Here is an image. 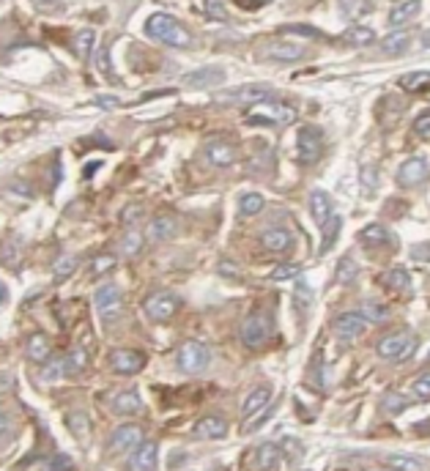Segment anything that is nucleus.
<instances>
[{
  "instance_id": "obj_1",
  "label": "nucleus",
  "mask_w": 430,
  "mask_h": 471,
  "mask_svg": "<svg viewBox=\"0 0 430 471\" xmlns=\"http://www.w3.org/2000/svg\"><path fill=\"white\" fill-rule=\"evenodd\" d=\"M146 33L168 47H190L192 44V33L181 22H176L170 14H151L146 19Z\"/></svg>"
},
{
  "instance_id": "obj_2",
  "label": "nucleus",
  "mask_w": 430,
  "mask_h": 471,
  "mask_svg": "<svg viewBox=\"0 0 430 471\" xmlns=\"http://www.w3.org/2000/svg\"><path fill=\"white\" fill-rule=\"evenodd\" d=\"M296 107L293 104H285V102H274V99H266V102H255L244 118L247 124H269V126H280V124H293L296 121Z\"/></svg>"
},
{
  "instance_id": "obj_3",
  "label": "nucleus",
  "mask_w": 430,
  "mask_h": 471,
  "mask_svg": "<svg viewBox=\"0 0 430 471\" xmlns=\"http://www.w3.org/2000/svg\"><path fill=\"white\" fill-rule=\"evenodd\" d=\"M417 345H420V337L414 334V332H406V329H400V332H392V334H384L381 340H378V345H376V351H378V356L381 359H387V362H406V359H411L414 354H417Z\"/></svg>"
},
{
  "instance_id": "obj_4",
  "label": "nucleus",
  "mask_w": 430,
  "mask_h": 471,
  "mask_svg": "<svg viewBox=\"0 0 430 471\" xmlns=\"http://www.w3.org/2000/svg\"><path fill=\"white\" fill-rule=\"evenodd\" d=\"M212 362V351L206 343L201 340H187L181 348H179V370L187 373V376H198L209 367Z\"/></svg>"
},
{
  "instance_id": "obj_5",
  "label": "nucleus",
  "mask_w": 430,
  "mask_h": 471,
  "mask_svg": "<svg viewBox=\"0 0 430 471\" xmlns=\"http://www.w3.org/2000/svg\"><path fill=\"white\" fill-rule=\"evenodd\" d=\"M93 304H96L99 318L107 321V323H115L121 318V312H124V296H121L118 285H113V282H104V285L96 288Z\"/></svg>"
},
{
  "instance_id": "obj_6",
  "label": "nucleus",
  "mask_w": 430,
  "mask_h": 471,
  "mask_svg": "<svg viewBox=\"0 0 430 471\" xmlns=\"http://www.w3.org/2000/svg\"><path fill=\"white\" fill-rule=\"evenodd\" d=\"M274 334V321L269 312H252L244 323H241V343L249 348H260L269 337Z\"/></svg>"
},
{
  "instance_id": "obj_7",
  "label": "nucleus",
  "mask_w": 430,
  "mask_h": 471,
  "mask_svg": "<svg viewBox=\"0 0 430 471\" xmlns=\"http://www.w3.org/2000/svg\"><path fill=\"white\" fill-rule=\"evenodd\" d=\"M321 154H324V132L318 126H304L299 132V151H296L299 162L313 165L321 159Z\"/></svg>"
},
{
  "instance_id": "obj_8",
  "label": "nucleus",
  "mask_w": 430,
  "mask_h": 471,
  "mask_svg": "<svg viewBox=\"0 0 430 471\" xmlns=\"http://www.w3.org/2000/svg\"><path fill=\"white\" fill-rule=\"evenodd\" d=\"M304 55H307V47L293 44V41H282V38L266 41L260 47V58H266V60H285V63H291V60H302Z\"/></svg>"
},
{
  "instance_id": "obj_9",
  "label": "nucleus",
  "mask_w": 430,
  "mask_h": 471,
  "mask_svg": "<svg viewBox=\"0 0 430 471\" xmlns=\"http://www.w3.org/2000/svg\"><path fill=\"white\" fill-rule=\"evenodd\" d=\"M143 310H146V315H148L151 321L165 323V321H170V318L176 315V310H179V299H176L173 293H151V296L146 299Z\"/></svg>"
},
{
  "instance_id": "obj_10",
  "label": "nucleus",
  "mask_w": 430,
  "mask_h": 471,
  "mask_svg": "<svg viewBox=\"0 0 430 471\" xmlns=\"http://www.w3.org/2000/svg\"><path fill=\"white\" fill-rule=\"evenodd\" d=\"M110 367L118 376H135L146 367V356L140 351H132V348H118L110 354Z\"/></svg>"
},
{
  "instance_id": "obj_11",
  "label": "nucleus",
  "mask_w": 430,
  "mask_h": 471,
  "mask_svg": "<svg viewBox=\"0 0 430 471\" xmlns=\"http://www.w3.org/2000/svg\"><path fill=\"white\" fill-rule=\"evenodd\" d=\"M425 179H428V159L425 157H411L398 170L400 187H420V184H425Z\"/></svg>"
},
{
  "instance_id": "obj_12",
  "label": "nucleus",
  "mask_w": 430,
  "mask_h": 471,
  "mask_svg": "<svg viewBox=\"0 0 430 471\" xmlns=\"http://www.w3.org/2000/svg\"><path fill=\"white\" fill-rule=\"evenodd\" d=\"M332 329H335V334H337L340 340H357V337L365 334L367 321H365L359 312H343V315L335 318Z\"/></svg>"
},
{
  "instance_id": "obj_13",
  "label": "nucleus",
  "mask_w": 430,
  "mask_h": 471,
  "mask_svg": "<svg viewBox=\"0 0 430 471\" xmlns=\"http://www.w3.org/2000/svg\"><path fill=\"white\" fill-rule=\"evenodd\" d=\"M203 159L212 165V168H230L236 162V148L227 143V140H209L203 146Z\"/></svg>"
},
{
  "instance_id": "obj_14",
  "label": "nucleus",
  "mask_w": 430,
  "mask_h": 471,
  "mask_svg": "<svg viewBox=\"0 0 430 471\" xmlns=\"http://www.w3.org/2000/svg\"><path fill=\"white\" fill-rule=\"evenodd\" d=\"M269 93H271L269 85L252 82V85H236V88L219 91L216 99H222V102H263V96H269Z\"/></svg>"
},
{
  "instance_id": "obj_15",
  "label": "nucleus",
  "mask_w": 430,
  "mask_h": 471,
  "mask_svg": "<svg viewBox=\"0 0 430 471\" xmlns=\"http://www.w3.org/2000/svg\"><path fill=\"white\" fill-rule=\"evenodd\" d=\"M143 444V430L137 425H121L115 428V433L110 436V450L113 452H126V450H137Z\"/></svg>"
},
{
  "instance_id": "obj_16",
  "label": "nucleus",
  "mask_w": 430,
  "mask_h": 471,
  "mask_svg": "<svg viewBox=\"0 0 430 471\" xmlns=\"http://www.w3.org/2000/svg\"><path fill=\"white\" fill-rule=\"evenodd\" d=\"M157 458H159V447L154 441H143L129 458V471H154Z\"/></svg>"
},
{
  "instance_id": "obj_17",
  "label": "nucleus",
  "mask_w": 430,
  "mask_h": 471,
  "mask_svg": "<svg viewBox=\"0 0 430 471\" xmlns=\"http://www.w3.org/2000/svg\"><path fill=\"white\" fill-rule=\"evenodd\" d=\"M192 433H195L198 439H203V441H216V439H225L227 425H225V420H219V417H203V420L195 422Z\"/></svg>"
},
{
  "instance_id": "obj_18",
  "label": "nucleus",
  "mask_w": 430,
  "mask_h": 471,
  "mask_svg": "<svg viewBox=\"0 0 430 471\" xmlns=\"http://www.w3.org/2000/svg\"><path fill=\"white\" fill-rule=\"evenodd\" d=\"M310 214H313V220L324 228V225L329 222V217H335L332 198H329L326 192H321V189H313V195H310Z\"/></svg>"
},
{
  "instance_id": "obj_19",
  "label": "nucleus",
  "mask_w": 430,
  "mask_h": 471,
  "mask_svg": "<svg viewBox=\"0 0 430 471\" xmlns=\"http://www.w3.org/2000/svg\"><path fill=\"white\" fill-rule=\"evenodd\" d=\"M222 77H225L222 69H216V66H203V69L187 74L184 85H187V88H212V85H219V82H222Z\"/></svg>"
},
{
  "instance_id": "obj_20",
  "label": "nucleus",
  "mask_w": 430,
  "mask_h": 471,
  "mask_svg": "<svg viewBox=\"0 0 430 471\" xmlns=\"http://www.w3.org/2000/svg\"><path fill=\"white\" fill-rule=\"evenodd\" d=\"M49 354H52V343L47 334H30L27 343H25V356L30 362H49Z\"/></svg>"
},
{
  "instance_id": "obj_21",
  "label": "nucleus",
  "mask_w": 430,
  "mask_h": 471,
  "mask_svg": "<svg viewBox=\"0 0 430 471\" xmlns=\"http://www.w3.org/2000/svg\"><path fill=\"white\" fill-rule=\"evenodd\" d=\"M269 403H271V387H258V389H252V392H249V398L244 400L241 414L249 420V417H255L258 411H263Z\"/></svg>"
},
{
  "instance_id": "obj_22",
  "label": "nucleus",
  "mask_w": 430,
  "mask_h": 471,
  "mask_svg": "<svg viewBox=\"0 0 430 471\" xmlns=\"http://www.w3.org/2000/svg\"><path fill=\"white\" fill-rule=\"evenodd\" d=\"M409 47H411V33H403V30L387 33L381 38V52L384 55H406Z\"/></svg>"
},
{
  "instance_id": "obj_23",
  "label": "nucleus",
  "mask_w": 430,
  "mask_h": 471,
  "mask_svg": "<svg viewBox=\"0 0 430 471\" xmlns=\"http://www.w3.org/2000/svg\"><path fill=\"white\" fill-rule=\"evenodd\" d=\"M110 406H113V411L121 414V417H132V414H140V411H143V403H140V398H137L132 389L118 392V395L113 398Z\"/></svg>"
},
{
  "instance_id": "obj_24",
  "label": "nucleus",
  "mask_w": 430,
  "mask_h": 471,
  "mask_svg": "<svg viewBox=\"0 0 430 471\" xmlns=\"http://www.w3.org/2000/svg\"><path fill=\"white\" fill-rule=\"evenodd\" d=\"M176 231H179V222L173 217H154L148 225V238L151 241H168L176 236Z\"/></svg>"
},
{
  "instance_id": "obj_25",
  "label": "nucleus",
  "mask_w": 430,
  "mask_h": 471,
  "mask_svg": "<svg viewBox=\"0 0 430 471\" xmlns=\"http://www.w3.org/2000/svg\"><path fill=\"white\" fill-rule=\"evenodd\" d=\"M260 241H263V246L269 252H285L291 246V231L288 228H269L266 233L260 236Z\"/></svg>"
},
{
  "instance_id": "obj_26",
  "label": "nucleus",
  "mask_w": 430,
  "mask_h": 471,
  "mask_svg": "<svg viewBox=\"0 0 430 471\" xmlns=\"http://www.w3.org/2000/svg\"><path fill=\"white\" fill-rule=\"evenodd\" d=\"M63 359V376L66 378H74V376H80L82 370H85V365H88V354L82 351V348H71L66 356H60Z\"/></svg>"
},
{
  "instance_id": "obj_27",
  "label": "nucleus",
  "mask_w": 430,
  "mask_h": 471,
  "mask_svg": "<svg viewBox=\"0 0 430 471\" xmlns=\"http://www.w3.org/2000/svg\"><path fill=\"white\" fill-rule=\"evenodd\" d=\"M22 257V238L19 236H8L0 241V263L3 266H16Z\"/></svg>"
},
{
  "instance_id": "obj_28",
  "label": "nucleus",
  "mask_w": 430,
  "mask_h": 471,
  "mask_svg": "<svg viewBox=\"0 0 430 471\" xmlns=\"http://www.w3.org/2000/svg\"><path fill=\"white\" fill-rule=\"evenodd\" d=\"M420 14V3L409 0V3H395L392 11H389V25L398 27V25H406L409 19H414Z\"/></svg>"
},
{
  "instance_id": "obj_29",
  "label": "nucleus",
  "mask_w": 430,
  "mask_h": 471,
  "mask_svg": "<svg viewBox=\"0 0 430 471\" xmlns=\"http://www.w3.org/2000/svg\"><path fill=\"white\" fill-rule=\"evenodd\" d=\"M384 463L392 471H428V463L420 458H409V455H384Z\"/></svg>"
},
{
  "instance_id": "obj_30",
  "label": "nucleus",
  "mask_w": 430,
  "mask_h": 471,
  "mask_svg": "<svg viewBox=\"0 0 430 471\" xmlns=\"http://www.w3.org/2000/svg\"><path fill=\"white\" fill-rule=\"evenodd\" d=\"M389 290H395V293H406L409 288H411V277L406 274V268H389L387 274H384V279H381Z\"/></svg>"
},
{
  "instance_id": "obj_31",
  "label": "nucleus",
  "mask_w": 430,
  "mask_h": 471,
  "mask_svg": "<svg viewBox=\"0 0 430 471\" xmlns=\"http://www.w3.org/2000/svg\"><path fill=\"white\" fill-rule=\"evenodd\" d=\"M359 238H362L367 246H384V244H392V233H389L384 225H367Z\"/></svg>"
},
{
  "instance_id": "obj_32",
  "label": "nucleus",
  "mask_w": 430,
  "mask_h": 471,
  "mask_svg": "<svg viewBox=\"0 0 430 471\" xmlns=\"http://www.w3.org/2000/svg\"><path fill=\"white\" fill-rule=\"evenodd\" d=\"M351 47H367V44H373V38H376V33H373V27H365V25H354V27H348L346 30V36H343Z\"/></svg>"
},
{
  "instance_id": "obj_33",
  "label": "nucleus",
  "mask_w": 430,
  "mask_h": 471,
  "mask_svg": "<svg viewBox=\"0 0 430 471\" xmlns=\"http://www.w3.org/2000/svg\"><path fill=\"white\" fill-rule=\"evenodd\" d=\"M263 206H266L263 195L249 192V195H241V200H238V214H241V217H255V214L263 211Z\"/></svg>"
},
{
  "instance_id": "obj_34",
  "label": "nucleus",
  "mask_w": 430,
  "mask_h": 471,
  "mask_svg": "<svg viewBox=\"0 0 430 471\" xmlns=\"http://www.w3.org/2000/svg\"><path fill=\"white\" fill-rule=\"evenodd\" d=\"M77 263H80V257H77V255H60V257L55 260V266H52V274H55V279L60 282V279L71 277V274L77 271Z\"/></svg>"
},
{
  "instance_id": "obj_35",
  "label": "nucleus",
  "mask_w": 430,
  "mask_h": 471,
  "mask_svg": "<svg viewBox=\"0 0 430 471\" xmlns=\"http://www.w3.org/2000/svg\"><path fill=\"white\" fill-rule=\"evenodd\" d=\"M357 271H359V266H357V260L354 257H340V263H337V268H335V274H337V282L340 285H351L354 279H357Z\"/></svg>"
},
{
  "instance_id": "obj_36",
  "label": "nucleus",
  "mask_w": 430,
  "mask_h": 471,
  "mask_svg": "<svg viewBox=\"0 0 430 471\" xmlns=\"http://www.w3.org/2000/svg\"><path fill=\"white\" fill-rule=\"evenodd\" d=\"M277 463H280V450L274 444L258 447V466H260V471H274Z\"/></svg>"
},
{
  "instance_id": "obj_37",
  "label": "nucleus",
  "mask_w": 430,
  "mask_h": 471,
  "mask_svg": "<svg viewBox=\"0 0 430 471\" xmlns=\"http://www.w3.org/2000/svg\"><path fill=\"white\" fill-rule=\"evenodd\" d=\"M140 249H143V233H140L137 228H129V231L124 233V238H121V255L132 257V255H137Z\"/></svg>"
},
{
  "instance_id": "obj_38",
  "label": "nucleus",
  "mask_w": 430,
  "mask_h": 471,
  "mask_svg": "<svg viewBox=\"0 0 430 471\" xmlns=\"http://www.w3.org/2000/svg\"><path fill=\"white\" fill-rule=\"evenodd\" d=\"M428 71H411V74H403L400 77V88L403 91H411V93H417V91H428Z\"/></svg>"
},
{
  "instance_id": "obj_39",
  "label": "nucleus",
  "mask_w": 430,
  "mask_h": 471,
  "mask_svg": "<svg viewBox=\"0 0 430 471\" xmlns=\"http://www.w3.org/2000/svg\"><path fill=\"white\" fill-rule=\"evenodd\" d=\"M74 52L80 55V58H88L91 55V49H93V44H96V33L93 30H80V33H74Z\"/></svg>"
},
{
  "instance_id": "obj_40",
  "label": "nucleus",
  "mask_w": 430,
  "mask_h": 471,
  "mask_svg": "<svg viewBox=\"0 0 430 471\" xmlns=\"http://www.w3.org/2000/svg\"><path fill=\"white\" fill-rule=\"evenodd\" d=\"M340 228H343V222H340V217H329V222L324 225V238H321V252H329V246L337 241V236H340Z\"/></svg>"
},
{
  "instance_id": "obj_41",
  "label": "nucleus",
  "mask_w": 430,
  "mask_h": 471,
  "mask_svg": "<svg viewBox=\"0 0 430 471\" xmlns=\"http://www.w3.org/2000/svg\"><path fill=\"white\" fill-rule=\"evenodd\" d=\"M60 378H66V376H63V359L47 362V367L41 370V381H44V384H52V381H60Z\"/></svg>"
},
{
  "instance_id": "obj_42",
  "label": "nucleus",
  "mask_w": 430,
  "mask_h": 471,
  "mask_svg": "<svg viewBox=\"0 0 430 471\" xmlns=\"http://www.w3.org/2000/svg\"><path fill=\"white\" fill-rule=\"evenodd\" d=\"M365 321H387L389 318V310L387 307H381V304H373V301H367L365 307H362V312H359Z\"/></svg>"
},
{
  "instance_id": "obj_43",
  "label": "nucleus",
  "mask_w": 430,
  "mask_h": 471,
  "mask_svg": "<svg viewBox=\"0 0 430 471\" xmlns=\"http://www.w3.org/2000/svg\"><path fill=\"white\" fill-rule=\"evenodd\" d=\"M406 406H409V400H406L403 395H398V392H395V395L389 392V395L384 398V411H387V414H400V411H406Z\"/></svg>"
},
{
  "instance_id": "obj_44",
  "label": "nucleus",
  "mask_w": 430,
  "mask_h": 471,
  "mask_svg": "<svg viewBox=\"0 0 430 471\" xmlns=\"http://www.w3.org/2000/svg\"><path fill=\"white\" fill-rule=\"evenodd\" d=\"M414 395H417L420 400H428L430 398V373L428 370H422L420 378L414 381Z\"/></svg>"
},
{
  "instance_id": "obj_45",
  "label": "nucleus",
  "mask_w": 430,
  "mask_h": 471,
  "mask_svg": "<svg viewBox=\"0 0 430 471\" xmlns=\"http://www.w3.org/2000/svg\"><path fill=\"white\" fill-rule=\"evenodd\" d=\"M296 274H302V266H296V263H285V266H277L271 271L274 279H293Z\"/></svg>"
},
{
  "instance_id": "obj_46",
  "label": "nucleus",
  "mask_w": 430,
  "mask_h": 471,
  "mask_svg": "<svg viewBox=\"0 0 430 471\" xmlns=\"http://www.w3.org/2000/svg\"><path fill=\"white\" fill-rule=\"evenodd\" d=\"M414 132H417L422 140H430V113L428 110H422L420 118L414 121Z\"/></svg>"
},
{
  "instance_id": "obj_47",
  "label": "nucleus",
  "mask_w": 430,
  "mask_h": 471,
  "mask_svg": "<svg viewBox=\"0 0 430 471\" xmlns=\"http://www.w3.org/2000/svg\"><path fill=\"white\" fill-rule=\"evenodd\" d=\"M115 266V257H110V255H104V257H96L93 260V274H102V271H107V268H113Z\"/></svg>"
},
{
  "instance_id": "obj_48",
  "label": "nucleus",
  "mask_w": 430,
  "mask_h": 471,
  "mask_svg": "<svg viewBox=\"0 0 430 471\" xmlns=\"http://www.w3.org/2000/svg\"><path fill=\"white\" fill-rule=\"evenodd\" d=\"M143 217V209L140 206H129L126 211H124V222H132V228H135V222Z\"/></svg>"
},
{
  "instance_id": "obj_49",
  "label": "nucleus",
  "mask_w": 430,
  "mask_h": 471,
  "mask_svg": "<svg viewBox=\"0 0 430 471\" xmlns=\"http://www.w3.org/2000/svg\"><path fill=\"white\" fill-rule=\"evenodd\" d=\"M93 104H99V107H110V110H113V107H118V99H115V96H96V99H93Z\"/></svg>"
},
{
  "instance_id": "obj_50",
  "label": "nucleus",
  "mask_w": 430,
  "mask_h": 471,
  "mask_svg": "<svg viewBox=\"0 0 430 471\" xmlns=\"http://www.w3.org/2000/svg\"><path fill=\"white\" fill-rule=\"evenodd\" d=\"M206 8H209L212 16H219V19L225 16V5H222V3H206Z\"/></svg>"
},
{
  "instance_id": "obj_51",
  "label": "nucleus",
  "mask_w": 430,
  "mask_h": 471,
  "mask_svg": "<svg viewBox=\"0 0 430 471\" xmlns=\"http://www.w3.org/2000/svg\"><path fill=\"white\" fill-rule=\"evenodd\" d=\"M99 69L110 71V60H107V52H99Z\"/></svg>"
},
{
  "instance_id": "obj_52",
  "label": "nucleus",
  "mask_w": 430,
  "mask_h": 471,
  "mask_svg": "<svg viewBox=\"0 0 430 471\" xmlns=\"http://www.w3.org/2000/svg\"><path fill=\"white\" fill-rule=\"evenodd\" d=\"M238 5H241V8H260L263 3H238Z\"/></svg>"
},
{
  "instance_id": "obj_53",
  "label": "nucleus",
  "mask_w": 430,
  "mask_h": 471,
  "mask_svg": "<svg viewBox=\"0 0 430 471\" xmlns=\"http://www.w3.org/2000/svg\"><path fill=\"white\" fill-rule=\"evenodd\" d=\"M5 293H8V290H5V285H0V304L5 301Z\"/></svg>"
},
{
  "instance_id": "obj_54",
  "label": "nucleus",
  "mask_w": 430,
  "mask_h": 471,
  "mask_svg": "<svg viewBox=\"0 0 430 471\" xmlns=\"http://www.w3.org/2000/svg\"><path fill=\"white\" fill-rule=\"evenodd\" d=\"M5 428V414H0V430Z\"/></svg>"
}]
</instances>
